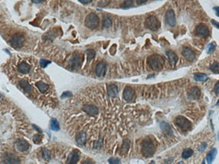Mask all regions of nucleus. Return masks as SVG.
I'll list each match as a JSON object with an SVG mask.
<instances>
[{
  "label": "nucleus",
  "mask_w": 219,
  "mask_h": 164,
  "mask_svg": "<svg viewBox=\"0 0 219 164\" xmlns=\"http://www.w3.org/2000/svg\"><path fill=\"white\" fill-rule=\"evenodd\" d=\"M164 58L161 57L160 55H152L148 57V65L153 69V70H160L163 69L164 65Z\"/></svg>",
  "instance_id": "obj_1"
},
{
  "label": "nucleus",
  "mask_w": 219,
  "mask_h": 164,
  "mask_svg": "<svg viewBox=\"0 0 219 164\" xmlns=\"http://www.w3.org/2000/svg\"><path fill=\"white\" fill-rule=\"evenodd\" d=\"M141 151H142L143 156L146 157H150L153 155L155 151V145L151 139L146 138L143 140L141 144Z\"/></svg>",
  "instance_id": "obj_2"
},
{
  "label": "nucleus",
  "mask_w": 219,
  "mask_h": 164,
  "mask_svg": "<svg viewBox=\"0 0 219 164\" xmlns=\"http://www.w3.org/2000/svg\"><path fill=\"white\" fill-rule=\"evenodd\" d=\"M83 62V55L80 53H75L69 61V66L71 69H78L81 67Z\"/></svg>",
  "instance_id": "obj_3"
},
{
  "label": "nucleus",
  "mask_w": 219,
  "mask_h": 164,
  "mask_svg": "<svg viewBox=\"0 0 219 164\" xmlns=\"http://www.w3.org/2000/svg\"><path fill=\"white\" fill-rule=\"evenodd\" d=\"M145 26H146V27H147L148 29H150L152 31H157L160 28L161 24H160L159 20L156 16L151 15L146 18Z\"/></svg>",
  "instance_id": "obj_4"
},
{
  "label": "nucleus",
  "mask_w": 219,
  "mask_h": 164,
  "mask_svg": "<svg viewBox=\"0 0 219 164\" xmlns=\"http://www.w3.org/2000/svg\"><path fill=\"white\" fill-rule=\"evenodd\" d=\"M99 23V16L94 13H91L86 17L85 25L91 29H95L98 27Z\"/></svg>",
  "instance_id": "obj_5"
},
{
  "label": "nucleus",
  "mask_w": 219,
  "mask_h": 164,
  "mask_svg": "<svg viewBox=\"0 0 219 164\" xmlns=\"http://www.w3.org/2000/svg\"><path fill=\"white\" fill-rule=\"evenodd\" d=\"M175 123L182 130L184 131H187V130H189L192 127V124L190 122V121H188L186 117L184 116H177L176 119H175Z\"/></svg>",
  "instance_id": "obj_6"
},
{
  "label": "nucleus",
  "mask_w": 219,
  "mask_h": 164,
  "mask_svg": "<svg viewBox=\"0 0 219 164\" xmlns=\"http://www.w3.org/2000/svg\"><path fill=\"white\" fill-rule=\"evenodd\" d=\"M24 43V37L22 34L21 33H16L15 34L11 39H10V45L12 47L15 48V49H19L22 46Z\"/></svg>",
  "instance_id": "obj_7"
},
{
  "label": "nucleus",
  "mask_w": 219,
  "mask_h": 164,
  "mask_svg": "<svg viewBox=\"0 0 219 164\" xmlns=\"http://www.w3.org/2000/svg\"><path fill=\"white\" fill-rule=\"evenodd\" d=\"M195 33L197 36L199 37H207L210 33V31L207 27V26H206L205 24H200L199 26H197V27L195 28Z\"/></svg>",
  "instance_id": "obj_8"
},
{
  "label": "nucleus",
  "mask_w": 219,
  "mask_h": 164,
  "mask_svg": "<svg viewBox=\"0 0 219 164\" xmlns=\"http://www.w3.org/2000/svg\"><path fill=\"white\" fill-rule=\"evenodd\" d=\"M15 148L16 151H21V152H24L28 150L29 148V143L24 139H18L15 141Z\"/></svg>",
  "instance_id": "obj_9"
},
{
  "label": "nucleus",
  "mask_w": 219,
  "mask_h": 164,
  "mask_svg": "<svg viewBox=\"0 0 219 164\" xmlns=\"http://www.w3.org/2000/svg\"><path fill=\"white\" fill-rule=\"evenodd\" d=\"M165 21L167 23L168 26L170 27H174L176 23V16H175V13L173 11V9H169L166 14H165Z\"/></svg>",
  "instance_id": "obj_10"
},
{
  "label": "nucleus",
  "mask_w": 219,
  "mask_h": 164,
  "mask_svg": "<svg viewBox=\"0 0 219 164\" xmlns=\"http://www.w3.org/2000/svg\"><path fill=\"white\" fill-rule=\"evenodd\" d=\"M182 54L185 57V59L189 61V62H192V61H194L195 59V53L190 48H188V47L184 48L182 50Z\"/></svg>",
  "instance_id": "obj_11"
},
{
  "label": "nucleus",
  "mask_w": 219,
  "mask_h": 164,
  "mask_svg": "<svg viewBox=\"0 0 219 164\" xmlns=\"http://www.w3.org/2000/svg\"><path fill=\"white\" fill-rule=\"evenodd\" d=\"M106 69H107L106 63L105 62H100L99 63H98V65L96 67V69H95L96 75L99 77H104L106 73Z\"/></svg>",
  "instance_id": "obj_12"
},
{
  "label": "nucleus",
  "mask_w": 219,
  "mask_h": 164,
  "mask_svg": "<svg viewBox=\"0 0 219 164\" xmlns=\"http://www.w3.org/2000/svg\"><path fill=\"white\" fill-rule=\"evenodd\" d=\"M122 96H123V98L126 101H128V102L132 101L134 98V89L130 86H127L123 91Z\"/></svg>",
  "instance_id": "obj_13"
},
{
  "label": "nucleus",
  "mask_w": 219,
  "mask_h": 164,
  "mask_svg": "<svg viewBox=\"0 0 219 164\" xmlns=\"http://www.w3.org/2000/svg\"><path fill=\"white\" fill-rule=\"evenodd\" d=\"M83 110L90 116H96L99 114V109L96 106L91 105V104L83 106Z\"/></svg>",
  "instance_id": "obj_14"
},
{
  "label": "nucleus",
  "mask_w": 219,
  "mask_h": 164,
  "mask_svg": "<svg viewBox=\"0 0 219 164\" xmlns=\"http://www.w3.org/2000/svg\"><path fill=\"white\" fill-rule=\"evenodd\" d=\"M3 163L4 164H15V163H20V159L15 156L12 153H8L3 160Z\"/></svg>",
  "instance_id": "obj_15"
},
{
  "label": "nucleus",
  "mask_w": 219,
  "mask_h": 164,
  "mask_svg": "<svg viewBox=\"0 0 219 164\" xmlns=\"http://www.w3.org/2000/svg\"><path fill=\"white\" fill-rule=\"evenodd\" d=\"M188 96L189 99H198L200 96V91L198 87H192L188 91Z\"/></svg>",
  "instance_id": "obj_16"
},
{
  "label": "nucleus",
  "mask_w": 219,
  "mask_h": 164,
  "mask_svg": "<svg viewBox=\"0 0 219 164\" xmlns=\"http://www.w3.org/2000/svg\"><path fill=\"white\" fill-rule=\"evenodd\" d=\"M166 55H167V57L169 59V62L170 63L171 66H175L176 64V63L178 62V57L177 55L172 51H166Z\"/></svg>",
  "instance_id": "obj_17"
},
{
  "label": "nucleus",
  "mask_w": 219,
  "mask_h": 164,
  "mask_svg": "<svg viewBox=\"0 0 219 164\" xmlns=\"http://www.w3.org/2000/svg\"><path fill=\"white\" fill-rule=\"evenodd\" d=\"M17 69L21 74H27L29 73V71L31 70V66L27 63L26 62H22L21 63H19V65L17 66Z\"/></svg>",
  "instance_id": "obj_18"
},
{
  "label": "nucleus",
  "mask_w": 219,
  "mask_h": 164,
  "mask_svg": "<svg viewBox=\"0 0 219 164\" xmlns=\"http://www.w3.org/2000/svg\"><path fill=\"white\" fill-rule=\"evenodd\" d=\"M160 127H161L162 131L164 132V133L166 134L167 136L172 135V133H173L172 128H171V127H170L168 123H166V122H164V121L161 122V123H160Z\"/></svg>",
  "instance_id": "obj_19"
},
{
  "label": "nucleus",
  "mask_w": 219,
  "mask_h": 164,
  "mask_svg": "<svg viewBox=\"0 0 219 164\" xmlns=\"http://www.w3.org/2000/svg\"><path fill=\"white\" fill-rule=\"evenodd\" d=\"M107 93H108V95H109L110 97H116L117 94H118V88H117V86L115 84H110V85H108Z\"/></svg>",
  "instance_id": "obj_20"
},
{
  "label": "nucleus",
  "mask_w": 219,
  "mask_h": 164,
  "mask_svg": "<svg viewBox=\"0 0 219 164\" xmlns=\"http://www.w3.org/2000/svg\"><path fill=\"white\" fill-rule=\"evenodd\" d=\"M75 140H76V143L80 145V146H82L86 144V141H87V135L84 132H81L75 138Z\"/></svg>",
  "instance_id": "obj_21"
},
{
  "label": "nucleus",
  "mask_w": 219,
  "mask_h": 164,
  "mask_svg": "<svg viewBox=\"0 0 219 164\" xmlns=\"http://www.w3.org/2000/svg\"><path fill=\"white\" fill-rule=\"evenodd\" d=\"M130 145H131V142L129 139H125L122 143V148H121V154L122 155H125L129 151V148H130Z\"/></svg>",
  "instance_id": "obj_22"
},
{
  "label": "nucleus",
  "mask_w": 219,
  "mask_h": 164,
  "mask_svg": "<svg viewBox=\"0 0 219 164\" xmlns=\"http://www.w3.org/2000/svg\"><path fill=\"white\" fill-rule=\"evenodd\" d=\"M217 153H218L217 149L212 150V151L207 154V156H206V162L209 164L212 163L214 162V160H215V157H216V156H217Z\"/></svg>",
  "instance_id": "obj_23"
},
{
  "label": "nucleus",
  "mask_w": 219,
  "mask_h": 164,
  "mask_svg": "<svg viewBox=\"0 0 219 164\" xmlns=\"http://www.w3.org/2000/svg\"><path fill=\"white\" fill-rule=\"evenodd\" d=\"M78 161H79V154H78L77 151H74L73 152L70 153L67 163H77Z\"/></svg>",
  "instance_id": "obj_24"
},
{
  "label": "nucleus",
  "mask_w": 219,
  "mask_h": 164,
  "mask_svg": "<svg viewBox=\"0 0 219 164\" xmlns=\"http://www.w3.org/2000/svg\"><path fill=\"white\" fill-rule=\"evenodd\" d=\"M35 85H36V87L39 89V91L41 93H45V92L46 91H48V89L50 88L49 85H47V84H45V83L41 81L37 82V83L35 84Z\"/></svg>",
  "instance_id": "obj_25"
},
{
  "label": "nucleus",
  "mask_w": 219,
  "mask_h": 164,
  "mask_svg": "<svg viewBox=\"0 0 219 164\" xmlns=\"http://www.w3.org/2000/svg\"><path fill=\"white\" fill-rule=\"evenodd\" d=\"M20 86H21V89H23L26 92H27V93L32 92V90H33V89H32V86L30 85V84L27 81H25V80L21 81H20Z\"/></svg>",
  "instance_id": "obj_26"
},
{
  "label": "nucleus",
  "mask_w": 219,
  "mask_h": 164,
  "mask_svg": "<svg viewBox=\"0 0 219 164\" xmlns=\"http://www.w3.org/2000/svg\"><path fill=\"white\" fill-rule=\"evenodd\" d=\"M50 127L53 131H59L60 130V126L58 121L56 119H51L50 121Z\"/></svg>",
  "instance_id": "obj_27"
},
{
  "label": "nucleus",
  "mask_w": 219,
  "mask_h": 164,
  "mask_svg": "<svg viewBox=\"0 0 219 164\" xmlns=\"http://www.w3.org/2000/svg\"><path fill=\"white\" fill-rule=\"evenodd\" d=\"M194 80L196 81H206V80H208V76L205 74H195L194 75Z\"/></svg>",
  "instance_id": "obj_28"
},
{
  "label": "nucleus",
  "mask_w": 219,
  "mask_h": 164,
  "mask_svg": "<svg viewBox=\"0 0 219 164\" xmlns=\"http://www.w3.org/2000/svg\"><path fill=\"white\" fill-rule=\"evenodd\" d=\"M193 154H194V151H193L192 149L188 148V149H185V150L182 151V157L183 159H188V158H189Z\"/></svg>",
  "instance_id": "obj_29"
},
{
  "label": "nucleus",
  "mask_w": 219,
  "mask_h": 164,
  "mask_svg": "<svg viewBox=\"0 0 219 164\" xmlns=\"http://www.w3.org/2000/svg\"><path fill=\"white\" fill-rule=\"evenodd\" d=\"M87 61H88V62H91V61L95 57L96 52H95L93 50L89 49V50H87Z\"/></svg>",
  "instance_id": "obj_30"
},
{
  "label": "nucleus",
  "mask_w": 219,
  "mask_h": 164,
  "mask_svg": "<svg viewBox=\"0 0 219 164\" xmlns=\"http://www.w3.org/2000/svg\"><path fill=\"white\" fill-rule=\"evenodd\" d=\"M134 3V0H125L122 4H121V7L122 9H128L130 8Z\"/></svg>",
  "instance_id": "obj_31"
},
{
  "label": "nucleus",
  "mask_w": 219,
  "mask_h": 164,
  "mask_svg": "<svg viewBox=\"0 0 219 164\" xmlns=\"http://www.w3.org/2000/svg\"><path fill=\"white\" fill-rule=\"evenodd\" d=\"M111 20L108 15H105L104 20H103V26L105 27H110L111 26Z\"/></svg>",
  "instance_id": "obj_32"
},
{
  "label": "nucleus",
  "mask_w": 219,
  "mask_h": 164,
  "mask_svg": "<svg viewBox=\"0 0 219 164\" xmlns=\"http://www.w3.org/2000/svg\"><path fill=\"white\" fill-rule=\"evenodd\" d=\"M216 49V44L213 42V43H211L207 45V48H206V53L207 54H211Z\"/></svg>",
  "instance_id": "obj_33"
},
{
  "label": "nucleus",
  "mask_w": 219,
  "mask_h": 164,
  "mask_svg": "<svg viewBox=\"0 0 219 164\" xmlns=\"http://www.w3.org/2000/svg\"><path fill=\"white\" fill-rule=\"evenodd\" d=\"M42 157H43V158L45 161H49L51 159V152H50V151H48L46 149H44L43 151H42Z\"/></svg>",
  "instance_id": "obj_34"
},
{
  "label": "nucleus",
  "mask_w": 219,
  "mask_h": 164,
  "mask_svg": "<svg viewBox=\"0 0 219 164\" xmlns=\"http://www.w3.org/2000/svg\"><path fill=\"white\" fill-rule=\"evenodd\" d=\"M211 70L215 73V74H218L219 73V63L218 62H214L212 65H211Z\"/></svg>",
  "instance_id": "obj_35"
},
{
  "label": "nucleus",
  "mask_w": 219,
  "mask_h": 164,
  "mask_svg": "<svg viewBox=\"0 0 219 164\" xmlns=\"http://www.w3.org/2000/svg\"><path fill=\"white\" fill-rule=\"evenodd\" d=\"M41 139H42V137L39 134H35L33 138V140L35 144H39L41 142Z\"/></svg>",
  "instance_id": "obj_36"
},
{
  "label": "nucleus",
  "mask_w": 219,
  "mask_h": 164,
  "mask_svg": "<svg viewBox=\"0 0 219 164\" xmlns=\"http://www.w3.org/2000/svg\"><path fill=\"white\" fill-rule=\"evenodd\" d=\"M39 63H40L41 68L45 69V68L48 64H50V63H51V62H50V61H48V60H45V59H41V60H40V62H39Z\"/></svg>",
  "instance_id": "obj_37"
},
{
  "label": "nucleus",
  "mask_w": 219,
  "mask_h": 164,
  "mask_svg": "<svg viewBox=\"0 0 219 164\" xmlns=\"http://www.w3.org/2000/svg\"><path fill=\"white\" fill-rule=\"evenodd\" d=\"M110 3V0H102L99 3V7H106L108 4Z\"/></svg>",
  "instance_id": "obj_38"
},
{
  "label": "nucleus",
  "mask_w": 219,
  "mask_h": 164,
  "mask_svg": "<svg viewBox=\"0 0 219 164\" xmlns=\"http://www.w3.org/2000/svg\"><path fill=\"white\" fill-rule=\"evenodd\" d=\"M72 96V93L70 91H64L63 94H62V98H65V97H71Z\"/></svg>",
  "instance_id": "obj_39"
},
{
  "label": "nucleus",
  "mask_w": 219,
  "mask_h": 164,
  "mask_svg": "<svg viewBox=\"0 0 219 164\" xmlns=\"http://www.w3.org/2000/svg\"><path fill=\"white\" fill-rule=\"evenodd\" d=\"M207 147V144L206 143H203L201 145H200L199 146V151H200V152H202V151H205V149Z\"/></svg>",
  "instance_id": "obj_40"
},
{
  "label": "nucleus",
  "mask_w": 219,
  "mask_h": 164,
  "mask_svg": "<svg viewBox=\"0 0 219 164\" xmlns=\"http://www.w3.org/2000/svg\"><path fill=\"white\" fill-rule=\"evenodd\" d=\"M101 145H102V139H99V142L95 143V146H94V148H96V149H99V148L101 147Z\"/></svg>",
  "instance_id": "obj_41"
},
{
  "label": "nucleus",
  "mask_w": 219,
  "mask_h": 164,
  "mask_svg": "<svg viewBox=\"0 0 219 164\" xmlns=\"http://www.w3.org/2000/svg\"><path fill=\"white\" fill-rule=\"evenodd\" d=\"M214 91L217 95H219V81L216 83V85L214 86Z\"/></svg>",
  "instance_id": "obj_42"
},
{
  "label": "nucleus",
  "mask_w": 219,
  "mask_h": 164,
  "mask_svg": "<svg viewBox=\"0 0 219 164\" xmlns=\"http://www.w3.org/2000/svg\"><path fill=\"white\" fill-rule=\"evenodd\" d=\"M108 162H109L110 163H121L120 160H118V159H113V158L109 159Z\"/></svg>",
  "instance_id": "obj_43"
},
{
  "label": "nucleus",
  "mask_w": 219,
  "mask_h": 164,
  "mask_svg": "<svg viewBox=\"0 0 219 164\" xmlns=\"http://www.w3.org/2000/svg\"><path fill=\"white\" fill-rule=\"evenodd\" d=\"M211 21H212V24L214 27H216L218 29H219V23L217 21H215V20H212Z\"/></svg>",
  "instance_id": "obj_44"
},
{
  "label": "nucleus",
  "mask_w": 219,
  "mask_h": 164,
  "mask_svg": "<svg viewBox=\"0 0 219 164\" xmlns=\"http://www.w3.org/2000/svg\"><path fill=\"white\" fill-rule=\"evenodd\" d=\"M146 1H147V0H136V3H137L138 5H141V4H143V3H145Z\"/></svg>",
  "instance_id": "obj_45"
},
{
  "label": "nucleus",
  "mask_w": 219,
  "mask_h": 164,
  "mask_svg": "<svg viewBox=\"0 0 219 164\" xmlns=\"http://www.w3.org/2000/svg\"><path fill=\"white\" fill-rule=\"evenodd\" d=\"M79 2H81V3H84V4H87V3H91L93 0H78Z\"/></svg>",
  "instance_id": "obj_46"
},
{
  "label": "nucleus",
  "mask_w": 219,
  "mask_h": 164,
  "mask_svg": "<svg viewBox=\"0 0 219 164\" xmlns=\"http://www.w3.org/2000/svg\"><path fill=\"white\" fill-rule=\"evenodd\" d=\"M213 10L216 12L217 16H219V7H214V8H213Z\"/></svg>",
  "instance_id": "obj_47"
},
{
  "label": "nucleus",
  "mask_w": 219,
  "mask_h": 164,
  "mask_svg": "<svg viewBox=\"0 0 219 164\" xmlns=\"http://www.w3.org/2000/svg\"><path fill=\"white\" fill-rule=\"evenodd\" d=\"M44 1L45 0H32V2L34 3H43Z\"/></svg>",
  "instance_id": "obj_48"
},
{
  "label": "nucleus",
  "mask_w": 219,
  "mask_h": 164,
  "mask_svg": "<svg viewBox=\"0 0 219 164\" xmlns=\"http://www.w3.org/2000/svg\"><path fill=\"white\" fill-rule=\"evenodd\" d=\"M33 127H34V128H36V129H37V131H38V132H40V133H42V130H41V129H40V128H39V127H37V126H35V125H33Z\"/></svg>",
  "instance_id": "obj_49"
},
{
  "label": "nucleus",
  "mask_w": 219,
  "mask_h": 164,
  "mask_svg": "<svg viewBox=\"0 0 219 164\" xmlns=\"http://www.w3.org/2000/svg\"><path fill=\"white\" fill-rule=\"evenodd\" d=\"M217 105H219V100L218 101V103H217Z\"/></svg>",
  "instance_id": "obj_50"
},
{
  "label": "nucleus",
  "mask_w": 219,
  "mask_h": 164,
  "mask_svg": "<svg viewBox=\"0 0 219 164\" xmlns=\"http://www.w3.org/2000/svg\"><path fill=\"white\" fill-rule=\"evenodd\" d=\"M218 140H219V133H218Z\"/></svg>",
  "instance_id": "obj_51"
}]
</instances>
